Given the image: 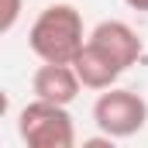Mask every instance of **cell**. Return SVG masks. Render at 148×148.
Masks as SVG:
<instances>
[{
	"label": "cell",
	"mask_w": 148,
	"mask_h": 148,
	"mask_svg": "<svg viewBox=\"0 0 148 148\" xmlns=\"http://www.w3.org/2000/svg\"><path fill=\"white\" fill-rule=\"evenodd\" d=\"M83 14L73 3H48L28 31V48L41 62H73L86 45Z\"/></svg>",
	"instance_id": "1"
},
{
	"label": "cell",
	"mask_w": 148,
	"mask_h": 148,
	"mask_svg": "<svg viewBox=\"0 0 148 148\" xmlns=\"http://www.w3.org/2000/svg\"><path fill=\"white\" fill-rule=\"evenodd\" d=\"M79 90H83V79L73 62H41L38 73L31 76V93L38 100H52V103L69 107L79 97Z\"/></svg>",
	"instance_id": "5"
},
{
	"label": "cell",
	"mask_w": 148,
	"mask_h": 148,
	"mask_svg": "<svg viewBox=\"0 0 148 148\" xmlns=\"http://www.w3.org/2000/svg\"><path fill=\"white\" fill-rule=\"evenodd\" d=\"M17 134L28 148H73L76 145V124L69 107L52 100H31L17 114Z\"/></svg>",
	"instance_id": "2"
},
{
	"label": "cell",
	"mask_w": 148,
	"mask_h": 148,
	"mask_svg": "<svg viewBox=\"0 0 148 148\" xmlns=\"http://www.w3.org/2000/svg\"><path fill=\"white\" fill-rule=\"evenodd\" d=\"M131 10H138V14H148V0H124Z\"/></svg>",
	"instance_id": "8"
},
{
	"label": "cell",
	"mask_w": 148,
	"mask_h": 148,
	"mask_svg": "<svg viewBox=\"0 0 148 148\" xmlns=\"http://www.w3.org/2000/svg\"><path fill=\"white\" fill-rule=\"evenodd\" d=\"M93 124L103 134H110L114 141L134 138L148 124V100L138 90H127V86L100 90V97L93 103Z\"/></svg>",
	"instance_id": "3"
},
{
	"label": "cell",
	"mask_w": 148,
	"mask_h": 148,
	"mask_svg": "<svg viewBox=\"0 0 148 148\" xmlns=\"http://www.w3.org/2000/svg\"><path fill=\"white\" fill-rule=\"evenodd\" d=\"M21 3L24 0H3V10H0V35H10L17 17H21Z\"/></svg>",
	"instance_id": "7"
},
{
	"label": "cell",
	"mask_w": 148,
	"mask_h": 148,
	"mask_svg": "<svg viewBox=\"0 0 148 148\" xmlns=\"http://www.w3.org/2000/svg\"><path fill=\"white\" fill-rule=\"evenodd\" d=\"M86 41H93L97 48H103L107 55H110L114 62L127 73L138 59H141V52H145V45H141V38L138 31L127 24V21H100Z\"/></svg>",
	"instance_id": "4"
},
{
	"label": "cell",
	"mask_w": 148,
	"mask_h": 148,
	"mask_svg": "<svg viewBox=\"0 0 148 148\" xmlns=\"http://www.w3.org/2000/svg\"><path fill=\"white\" fill-rule=\"evenodd\" d=\"M73 66H76V73H79L86 90H110V86H117V79L124 76V69L114 62L103 48H97L93 41L83 45V52L73 59Z\"/></svg>",
	"instance_id": "6"
}]
</instances>
